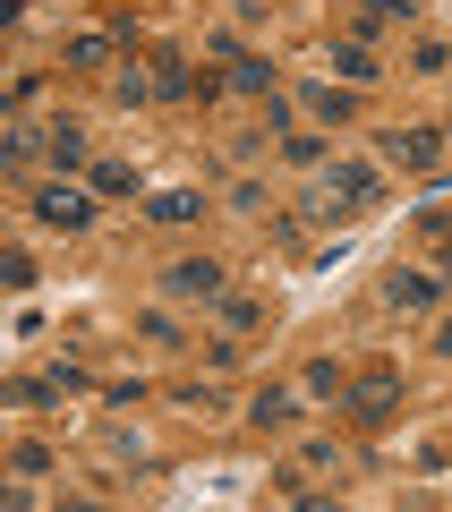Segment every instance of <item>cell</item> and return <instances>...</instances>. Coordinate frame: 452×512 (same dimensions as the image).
<instances>
[{
    "mask_svg": "<svg viewBox=\"0 0 452 512\" xmlns=\"http://www.w3.org/2000/svg\"><path fill=\"white\" fill-rule=\"evenodd\" d=\"M376 197H384L376 163H325V188L308 197V214H316V222H342V214H367Z\"/></svg>",
    "mask_w": 452,
    "mask_h": 512,
    "instance_id": "6da1fadb",
    "label": "cell"
},
{
    "mask_svg": "<svg viewBox=\"0 0 452 512\" xmlns=\"http://www.w3.org/2000/svg\"><path fill=\"white\" fill-rule=\"evenodd\" d=\"M350 419H359V427H384V419H393V410H401V367L393 359H367L359 367V376H350Z\"/></svg>",
    "mask_w": 452,
    "mask_h": 512,
    "instance_id": "7a4b0ae2",
    "label": "cell"
},
{
    "mask_svg": "<svg viewBox=\"0 0 452 512\" xmlns=\"http://www.w3.org/2000/svg\"><path fill=\"white\" fill-rule=\"evenodd\" d=\"M435 137H444V128H384L376 154L393 171H444V146H435Z\"/></svg>",
    "mask_w": 452,
    "mask_h": 512,
    "instance_id": "3957f363",
    "label": "cell"
},
{
    "mask_svg": "<svg viewBox=\"0 0 452 512\" xmlns=\"http://www.w3.org/2000/svg\"><path fill=\"white\" fill-rule=\"evenodd\" d=\"M163 291H171V299H205V308H214V299L231 291V274H222L214 256H180V265H163Z\"/></svg>",
    "mask_w": 452,
    "mask_h": 512,
    "instance_id": "277c9868",
    "label": "cell"
},
{
    "mask_svg": "<svg viewBox=\"0 0 452 512\" xmlns=\"http://www.w3.org/2000/svg\"><path fill=\"white\" fill-rule=\"evenodd\" d=\"M35 214L52 222V231H86V222H94V197H86V188H69V180H52V188H35Z\"/></svg>",
    "mask_w": 452,
    "mask_h": 512,
    "instance_id": "5b68a950",
    "label": "cell"
},
{
    "mask_svg": "<svg viewBox=\"0 0 452 512\" xmlns=\"http://www.w3.org/2000/svg\"><path fill=\"white\" fill-rule=\"evenodd\" d=\"M435 299H444V274H418V265L384 274V308H435Z\"/></svg>",
    "mask_w": 452,
    "mask_h": 512,
    "instance_id": "8992f818",
    "label": "cell"
},
{
    "mask_svg": "<svg viewBox=\"0 0 452 512\" xmlns=\"http://www.w3.org/2000/svg\"><path fill=\"white\" fill-rule=\"evenodd\" d=\"M248 427H265V436H282V427H299V393H290V384H265V393L248 402Z\"/></svg>",
    "mask_w": 452,
    "mask_h": 512,
    "instance_id": "52a82bcc",
    "label": "cell"
},
{
    "mask_svg": "<svg viewBox=\"0 0 452 512\" xmlns=\"http://www.w3.org/2000/svg\"><path fill=\"white\" fill-rule=\"evenodd\" d=\"M333 69H342V86H376V77H384V69H376V52H367L359 35H350V43H333Z\"/></svg>",
    "mask_w": 452,
    "mask_h": 512,
    "instance_id": "ba28073f",
    "label": "cell"
},
{
    "mask_svg": "<svg viewBox=\"0 0 452 512\" xmlns=\"http://www.w3.org/2000/svg\"><path fill=\"white\" fill-rule=\"evenodd\" d=\"M418 239L435 248V274H452V214L444 205H418Z\"/></svg>",
    "mask_w": 452,
    "mask_h": 512,
    "instance_id": "9c48e42d",
    "label": "cell"
},
{
    "mask_svg": "<svg viewBox=\"0 0 452 512\" xmlns=\"http://www.w3.org/2000/svg\"><path fill=\"white\" fill-rule=\"evenodd\" d=\"M205 77H188V60L180 52H154V94H163V103H180V94H197Z\"/></svg>",
    "mask_w": 452,
    "mask_h": 512,
    "instance_id": "30bf717a",
    "label": "cell"
},
{
    "mask_svg": "<svg viewBox=\"0 0 452 512\" xmlns=\"http://www.w3.org/2000/svg\"><path fill=\"white\" fill-rule=\"evenodd\" d=\"M308 402H350V376H342V359H308Z\"/></svg>",
    "mask_w": 452,
    "mask_h": 512,
    "instance_id": "8fae6325",
    "label": "cell"
},
{
    "mask_svg": "<svg viewBox=\"0 0 452 512\" xmlns=\"http://www.w3.org/2000/svg\"><path fill=\"white\" fill-rule=\"evenodd\" d=\"M69 69H128L111 35H69Z\"/></svg>",
    "mask_w": 452,
    "mask_h": 512,
    "instance_id": "7c38bea8",
    "label": "cell"
},
{
    "mask_svg": "<svg viewBox=\"0 0 452 512\" xmlns=\"http://www.w3.org/2000/svg\"><path fill=\"white\" fill-rule=\"evenodd\" d=\"M308 111H316V120H333V128H342L350 111H359V86H308Z\"/></svg>",
    "mask_w": 452,
    "mask_h": 512,
    "instance_id": "4fadbf2b",
    "label": "cell"
},
{
    "mask_svg": "<svg viewBox=\"0 0 452 512\" xmlns=\"http://www.w3.org/2000/svg\"><path fill=\"white\" fill-rule=\"evenodd\" d=\"M43 146H52V163H60V171H77V163H86V128L60 120V128H43Z\"/></svg>",
    "mask_w": 452,
    "mask_h": 512,
    "instance_id": "5bb4252c",
    "label": "cell"
},
{
    "mask_svg": "<svg viewBox=\"0 0 452 512\" xmlns=\"http://www.w3.org/2000/svg\"><path fill=\"white\" fill-rule=\"evenodd\" d=\"M197 214H205L197 188H163V197H154V222H197Z\"/></svg>",
    "mask_w": 452,
    "mask_h": 512,
    "instance_id": "9a60e30c",
    "label": "cell"
},
{
    "mask_svg": "<svg viewBox=\"0 0 452 512\" xmlns=\"http://www.w3.org/2000/svg\"><path fill=\"white\" fill-rule=\"evenodd\" d=\"M231 86H239V94H273V60L239 52V60H231Z\"/></svg>",
    "mask_w": 452,
    "mask_h": 512,
    "instance_id": "2e32d148",
    "label": "cell"
},
{
    "mask_svg": "<svg viewBox=\"0 0 452 512\" xmlns=\"http://www.w3.org/2000/svg\"><path fill=\"white\" fill-rule=\"evenodd\" d=\"M94 197H137V171L128 163H94Z\"/></svg>",
    "mask_w": 452,
    "mask_h": 512,
    "instance_id": "e0dca14e",
    "label": "cell"
},
{
    "mask_svg": "<svg viewBox=\"0 0 452 512\" xmlns=\"http://www.w3.org/2000/svg\"><path fill=\"white\" fill-rule=\"evenodd\" d=\"M214 308H222V325H231V333H256V325H265V308H256V299H231V291H222Z\"/></svg>",
    "mask_w": 452,
    "mask_h": 512,
    "instance_id": "ac0fdd59",
    "label": "cell"
},
{
    "mask_svg": "<svg viewBox=\"0 0 452 512\" xmlns=\"http://www.w3.org/2000/svg\"><path fill=\"white\" fill-rule=\"evenodd\" d=\"M0 282H9V291H35V256H26V248H9V256H0Z\"/></svg>",
    "mask_w": 452,
    "mask_h": 512,
    "instance_id": "d6986e66",
    "label": "cell"
},
{
    "mask_svg": "<svg viewBox=\"0 0 452 512\" xmlns=\"http://www.w3.org/2000/svg\"><path fill=\"white\" fill-rule=\"evenodd\" d=\"M282 163H299V171H325V137H282Z\"/></svg>",
    "mask_w": 452,
    "mask_h": 512,
    "instance_id": "ffe728a7",
    "label": "cell"
},
{
    "mask_svg": "<svg viewBox=\"0 0 452 512\" xmlns=\"http://www.w3.org/2000/svg\"><path fill=\"white\" fill-rule=\"evenodd\" d=\"M120 103H154V69H137V60H128V69H120Z\"/></svg>",
    "mask_w": 452,
    "mask_h": 512,
    "instance_id": "44dd1931",
    "label": "cell"
},
{
    "mask_svg": "<svg viewBox=\"0 0 452 512\" xmlns=\"http://www.w3.org/2000/svg\"><path fill=\"white\" fill-rule=\"evenodd\" d=\"M410 69H418V77H444V69H452V52H444V43H435V35H427V43H418V52H410Z\"/></svg>",
    "mask_w": 452,
    "mask_h": 512,
    "instance_id": "7402d4cb",
    "label": "cell"
},
{
    "mask_svg": "<svg viewBox=\"0 0 452 512\" xmlns=\"http://www.w3.org/2000/svg\"><path fill=\"white\" fill-rule=\"evenodd\" d=\"M0 163H9V171H26V163H35V128H9V146H0Z\"/></svg>",
    "mask_w": 452,
    "mask_h": 512,
    "instance_id": "603a6c76",
    "label": "cell"
},
{
    "mask_svg": "<svg viewBox=\"0 0 452 512\" xmlns=\"http://www.w3.org/2000/svg\"><path fill=\"white\" fill-rule=\"evenodd\" d=\"M359 9H376L384 26H393V18H418V0H359Z\"/></svg>",
    "mask_w": 452,
    "mask_h": 512,
    "instance_id": "cb8c5ba5",
    "label": "cell"
},
{
    "mask_svg": "<svg viewBox=\"0 0 452 512\" xmlns=\"http://www.w3.org/2000/svg\"><path fill=\"white\" fill-rule=\"evenodd\" d=\"M435 350H444V359H452V316H444V333H435Z\"/></svg>",
    "mask_w": 452,
    "mask_h": 512,
    "instance_id": "d4e9b609",
    "label": "cell"
}]
</instances>
